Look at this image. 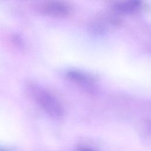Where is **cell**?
<instances>
[{"instance_id":"obj_1","label":"cell","mask_w":151,"mask_h":151,"mask_svg":"<svg viewBox=\"0 0 151 151\" xmlns=\"http://www.w3.org/2000/svg\"><path fill=\"white\" fill-rule=\"evenodd\" d=\"M34 95L40 107L54 117H60L63 114V108L57 99L50 92L39 87H32Z\"/></svg>"},{"instance_id":"obj_2","label":"cell","mask_w":151,"mask_h":151,"mask_svg":"<svg viewBox=\"0 0 151 151\" xmlns=\"http://www.w3.org/2000/svg\"><path fill=\"white\" fill-rule=\"evenodd\" d=\"M68 77L76 81L77 83L81 84V85H84L85 87H90V88L93 86V81L89 77L84 75V74L77 72V71H70L67 73Z\"/></svg>"},{"instance_id":"obj_3","label":"cell","mask_w":151,"mask_h":151,"mask_svg":"<svg viewBox=\"0 0 151 151\" xmlns=\"http://www.w3.org/2000/svg\"><path fill=\"white\" fill-rule=\"evenodd\" d=\"M80 151H93L91 149H86V148H84V149H80Z\"/></svg>"}]
</instances>
